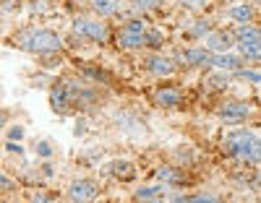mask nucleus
<instances>
[{"label": "nucleus", "mask_w": 261, "mask_h": 203, "mask_svg": "<svg viewBox=\"0 0 261 203\" xmlns=\"http://www.w3.org/2000/svg\"><path fill=\"white\" fill-rule=\"evenodd\" d=\"M256 185H258V188H261V172H258V175H256Z\"/></svg>", "instance_id": "nucleus-28"}, {"label": "nucleus", "mask_w": 261, "mask_h": 203, "mask_svg": "<svg viewBox=\"0 0 261 203\" xmlns=\"http://www.w3.org/2000/svg\"><path fill=\"white\" fill-rule=\"evenodd\" d=\"M193 37H201V34H209V21H193V29H191Z\"/></svg>", "instance_id": "nucleus-21"}, {"label": "nucleus", "mask_w": 261, "mask_h": 203, "mask_svg": "<svg viewBox=\"0 0 261 203\" xmlns=\"http://www.w3.org/2000/svg\"><path fill=\"white\" fill-rule=\"evenodd\" d=\"M92 6H94L97 16H115L120 8L118 0H92Z\"/></svg>", "instance_id": "nucleus-15"}, {"label": "nucleus", "mask_w": 261, "mask_h": 203, "mask_svg": "<svg viewBox=\"0 0 261 203\" xmlns=\"http://www.w3.org/2000/svg\"><path fill=\"white\" fill-rule=\"evenodd\" d=\"M73 32L79 37H86L92 42H105L107 39V29L99 24V21H86V18H76L73 21Z\"/></svg>", "instance_id": "nucleus-5"}, {"label": "nucleus", "mask_w": 261, "mask_h": 203, "mask_svg": "<svg viewBox=\"0 0 261 203\" xmlns=\"http://www.w3.org/2000/svg\"><path fill=\"white\" fill-rule=\"evenodd\" d=\"M8 151H16V154H21V151H24V149H21L18 143H13V141H8V146H6Z\"/></svg>", "instance_id": "nucleus-27"}, {"label": "nucleus", "mask_w": 261, "mask_h": 203, "mask_svg": "<svg viewBox=\"0 0 261 203\" xmlns=\"http://www.w3.org/2000/svg\"><path fill=\"white\" fill-rule=\"evenodd\" d=\"M251 115V107L246 104V102H225L222 107H220V118L225 120V123H241V120H246Z\"/></svg>", "instance_id": "nucleus-6"}, {"label": "nucleus", "mask_w": 261, "mask_h": 203, "mask_svg": "<svg viewBox=\"0 0 261 203\" xmlns=\"http://www.w3.org/2000/svg\"><path fill=\"white\" fill-rule=\"evenodd\" d=\"M105 175H110L113 180H120V183H130L136 177V167L125 159H115L105 167Z\"/></svg>", "instance_id": "nucleus-8"}, {"label": "nucleus", "mask_w": 261, "mask_h": 203, "mask_svg": "<svg viewBox=\"0 0 261 203\" xmlns=\"http://www.w3.org/2000/svg\"><path fill=\"white\" fill-rule=\"evenodd\" d=\"M146 71L151 76H172V73H175V65H172L167 57L151 55V57H146Z\"/></svg>", "instance_id": "nucleus-10"}, {"label": "nucleus", "mask_w": 261, "mask_h": 203, "mask_svg": "<svg viewBox=\"0 0 261 203\" xmlns=\"http://www.w3.org/2000/svg\"><path fill=\"white\" fill-rule=\"evenodd\" d=\"M76 99H79V92H76L73 83H55L50 89V107L58 115H65Z\"/></svg>", "instance_id": "nucleus-4"}, {"label": "nucleus", "mask_w": 261, "mask_h": 203, "mask_svg": "<svg viewBox=\"0 0 261 203\" xmlns=\"http://www.w3.org/2000/svg\"><path fill=\"white\" fill-rule=\"evenodd\" d=\"M206 47H209L212 52H227V50L232 47V37L225 34V32H212V34L206 37Z\"/></svg>", "instance_id": "nucleus-13"}, {"label": "nucleus", "mask_w": 261, "mask_h": 203, "mask_svg": "<svg viewBox=\"0 0 261 203\" xmlns=\"http://www.w3.org/2000/svg\"><path fill=\"white\" fill-rule=\"evenodd\" d=\"M154 102L167 107V109H175L180 104V92L175 86H165V89H157V94H154Z\"/></svg>", "instance_id": "nucleus-12"}, {"label": "nucleus", "mask_w": 261, "mask_h": 203, "mask_svg": "<svg viewBox=\"0 0 261 203\" xmlns=\"http://www.w3.org/2000/svg\"><path fill=\"white\" fill-rule=\"evenodd\" d=\"M209 65L217 68V71H241V57H235L230 52H217L212 55Z\"/></svg>", "instance_id": "nucleus-11"}, {"label": "nucleus", "mask_w": 261, "mask_h": 203, "mask_svg": "<svg viewBox=\"0 0 261 203\" xmlns=\"http://www.w3.org/2000/svg\"><path fill=\"white\" fill-rule=\"evenodd\" d=\"M162 3V0H130V6H134L136 11H149V8H157Z\"/></svg>", "instance_id": "nucleus-19"}, {"label": "nucleus", "mask_w": 261, "mask_h": 203, "mask_svg": "<svg viewBox=\"0 0 261 203\" xmlns=\"http://www.w3.org/2000/svg\"><path fill=\"white\" fill-rule=\"evenodd\" d=\"M165 185H146V188H139L136 190V200H160V198H165Z\"/></svg>", "instance_id": "nucleus-14"}, {"label": "nucleus", "mask_w": 261, "mask_h": 203, "mask_svg": "<svg viewBox=\"0 0 261 203\" xmlns=\"http://www.w3.org/2000/svg\"><path fill=\"white\" fill-rule=\"evenodd\" d=\"M209 60H212L209 47H191V50H186V52L180 55V63L188 65V68H201V65H206Z\"/></svg>", "instance_id": "nucleus-9"}, {"label": "nucleus", "mask_w": 261, "mask_h": 203, "mask_svg": "<svg viewBox=\"0 0 261 203\" xmlns=\"http://www.w3.org/2000/svg\"><path fill=\"white\" fill-rule=\"evenodd\" d=\"M238 47H241V55L246 60H261V39L258 42H241Z\"/></svg>", "instance_id": "nucleus-16"}, {"label": "nucleus", "mask_w": 261, "mask_h": 203, "mask_svg": "<svg viewBox=\"0 0 261 203\" xmlns=\"http://www.w3.org/2000/svg\"><path fill=\"white\" fill-rule=\"evenodd\" d=\"M37 151H39V156H45V159H50V156H53V146L47 141H39L37 143Z\"/></svg>", "instance_id": "nucleus-22"}, {"label": "nucleus", "mask_w": 261, "mask_h": 203, "mask_svg": "<svg viewBox=\"0 0 261 203\" xmlns=\"http://www.w3.org/2000/svg\"><path fill=\"white\" fill-rule=\"evenodd\" d=\"M18 47L27 50V52H39V55H47V52H60L63 50V39L53 32H42V29H29L24 34L16 37Z\"/></svg>", "instance_id": "nucleus-2"}, {"label": "nucleus", "mask_w": 261, "mask_h": 203, "mask_svg": "<svg viewBox=\"0 0 261 203\" xmlns=\"http://www.w3.org/2000/svg\"><path fill=\"white\" fill-rule=\"evenodd\" d=\"M180 3H183V6H191V8H199L204 0H180Z\"/></svg>", "instance_id": "nucleus-26"}, {"label": "nucleus", "mask_w": 261, "mask_h": 203, "mask_svg": "<svg viewBox=\"0 0 261 203\" xmlns=\"http://www.w3.org/2000/svg\"><path fill=\"white\" fill-rule=\"evenodd\" d=\"M225 149L232 156H238V159H243L246 164H258L261 162V141L251 130H232V133H227Z\"/></svg>", "instance_id": "nucleus-1"}, {"label": "nucleus", "mask_w": 261, "mask_h": 203, "mask_svg": "<svg viewBox=\"0 0 261 203\" xmlns=\"http://www.w3.org/2000/svg\"><path fill=\"white\" fill-rule=\"evenodd\" d=\"M235 37H238V42H258L261 39V32L258 29H253V26H238V32H235Z\"/></svg>", "instance_id": "nucleus-18"}, {"label": "nucleus", "mask_w": 261, "mask_h": 203, "mask_svg": "<svg viewBox=\"0 0 261 203\" xmlns=\"http://www.w3.org/2000/svg\"><path fill=\"white\" fill-rule=\"evenodd\" d=\"M24 138V128L21 125H13L11 130H8V141H21Z\"/></svg>", "instance_id": "nucleus-23"}, {"label": "nucleus", "mask_w": 261, "mask_h": 203, "mask_svg": "<svg viewBox=\"0 0 261 203\" xmlns=\"http://www.w3.org/2000/svg\"><path fill=\"white\" fill-rule=\"evenodd\" d=\"M146 24L144 21H128V24L120 29V34H118V44L123 50H139V47H144V44H149V39H146Z\"/></svg>", "instance_id": "nucleus-3"}, {"label": "nucleus", "mask_w": 261, "mask_h": 203, "mask_svg": "<svg viewBox=\"0 0 261 203\" xmlns=\"http://www.w3.org/2000/svg\"><path fill=\"white\" fill-rule=\"evenodd\" d=\"M238 76L248 78V81H261V76H258V73H251V71H238Z\"/></svg>", "instance_id": "nucleus-24"}, {"label": "nucleus", "mask_w": 261, "mask_h": 203, "mask_svg": "<svg viewBox=\"0 0 261 203\" xmlns=\"http://www.w3.org/2000/svg\"><path fill=\"white\" fill-rule=\"evenodd\" d=\"M230 16H232L235 21H241V24H246V21L253 18V8H251L248 3H238V6L230 8Z\"/></svg>", "instance_id": "nucleus-17"}, {"label": "nucleus", "mask_w": 261, "mask_h": 203, "mask_svg": "<svg viewBox=\"0 0 261 203\" xmlns=\"http://www.w3.org/2000/svg\"><path fill=\"white\" fill-rule=\"evenodd\" d=\"M0 188H3V193H8V190L13 188V183H11V180H8L6 175H3V180H0Z\"/></svg>", "instance_id": "nucleus-25"}, {"label": "nucleus", "mask_w": 261, "mask_h": 203, "mask_svg": "<svg viewBox=\"0 0 261 203\" xmlns=\"http://www.w3.org/2000/svg\"><path fill=\"white\" fill-rule=\"evenodd\" d=\"M157 177H160V180H167V183H178V180H180L183 175H180L178 169H160V172H157Z\"/></svg>", "instance_id": "nucleus-20"}, {"label": "nucleus", "mask_w": 261, "mask_h": 203, "mask_svg": "<svg viewBox=\"0 0 261 203\" xmlns=\"http://www.w3.org/2000/svg\"><path fill=\"white\" fill-rule=\"evenodd\" d=\"M97 195H99V188H97V183H92V180H76V183H71V188H68L71 200H92Z\"/></svg>", "instance_id": "nucleus-7"}]
</instances>
